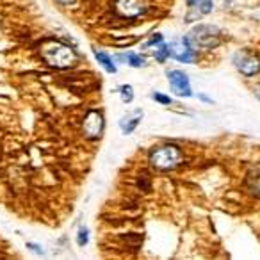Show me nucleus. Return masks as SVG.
<instances>
[{"instance_id":"1","label":"nucleus","mask_w":260,"mask_h":260,"mask_svg":"<svg viewBox=\"0 0 260 260\" xmlns=\"http://www.w3.org/2000/svg\"><path fill=\"white\" fill-rule=\"evenodd\" d=\"M150 160H152L153 168H157V170H173V168H177L182 162V152L177 146L166 145L157 148L152 153Z\"/></svg>"},{"instance_id":"2","label":"nucleus","mask_w":260,"mask_h":260,"mask_svg":"<svg viewBox=\"0 0 260 260\" xmlns=\"http://www.w3.org/2000/svg\"><path fill=\"white\" fill-rule=\"evenodd\" d=\"M187 41L196 48H214L219 45V29L212 25H198L191 30Z\"/></svg>"},{"instance_id":"3","label":"nucleus","mask_w":260,"mask_h":260,"mask_svg":"<svg viewBox=\"0 0 260 260\" xmlns=\"http://www.w3.org/2000/svg\"><path fill=\"white\" fill-rule=\"evenodd\" d=\"M234 62L242 75L251 77L260 72V57L255 52H249V50L237 52V55L234 57Z\"/></svg>"},{"instance_id":"4","label":"nucleus","mask_w":260,"mask_h":260,"mask_svg":"<svg viewBox=\"0 0 260 260\" xmlns=\"http://www.w3.org/2000/svg\"><path fill=\"white\" fill-rule=\"evenodd\" d=\"M168 50H170L171 57H175L180 62H192L196 59V52L192 50V45L187 41V38H185V40L173 41V43L168 47Z\"/></svg>"},{"instance_id":"5","label":"nucleus","mask_w":260,"mask_h":260,"mask_svg":"<svg viewBox=\"0 0 260 260\" xmlns=\"http://www.w3.org/2000/svg\"><path fill=\"white\" fill-rule=\"evenodd\" d=\"M168 79H170L171 89L178 94V96H191V84H189V77L185 75L184 72H178V70H173V72H168Z\"/></svg>"},{"instance_id":"6","label":"nucleus","mask_w":260,"mask_h":260,"mask_svg":"<svg viewBox=\"0 0 260 260\" xmlns=\"http://www.w3.org/2000/svg\"><path fill=\"white\" fill-rule=\"evenodd\" d=\"M84 132L87 138H96L102 132V116L98 112H89L84 123Z\"/></svg>"},{"instance_id":"7","label":"nucleus","mask_w":260,"mask_h":260,"mask_svg":"<svg viewBox=\"0 0 260 260\" xmlns=\"http://www.w3.org/2000/svg\"><path fill=\"white\" fill-rule=\"evenodd\" d=\"M141 118H143V112L141 111H134L132 114L121 118V121H119V126H121L123 134H130V132H134V128L139 125Z\"/></svg>"},{"instance_id":"8","label":"nucleus","mask_w":260,"mask_h":260,"mask_svg":"<svg viewBox=\"0 0 260 260\" xmlns=\"http://www.w3.org/2000/svg\"><path fill=\"white\" fill-rule=\"evenodd\" d=\"M94 57H96V61L100 62V64L104 66V68L107 70L109 73H116L114 62H112V59L109 57L107 54H104V52H96V54H94Z\"/></svg>"},{"instance_id":"9","label":"nucleus","mask_w":260,"mask_h":260,"mask_svg":"<svg viewBox=\"0 0 260 260\" xmlns=\"http://www.w3.org/2000/svg\"><path fill=\"white\" fill-rule=\"evenodd\" d=\"M187 4L191 8H198L202 15H207V13L212 11V0H187Z\"/></svg>"},{"instance_id":"10","label":"nucleus","mask_w":260,"mask_h":260,"mask_svg":"<svg viewBox=\"0 0 260 260\" xmlns=\"http://www.w3.org/2000/svg\"><path fill=\"white\" fill-rule=\"evenodd\" d=\"M125 59H126V61H128V64H130V66H134V68H141V66H145V59H143L141 55L128 54Z\"/></svg>"},{"instance_id":"11","label":"nucleus","mask_w":260,"mask_h":260,"mask_svg":"<svg viewBox=\"0 0 260 260\" xmlns=\"http://www.w3.org/2000/svg\"><path fill=\"white\" fill-rule=\"evenodd\" d=\"M121 100L125 102V104H130V102L134 100V89H132V86L121 87Z\"/></svg>"},{"instance_id":"12","label":"nucleus","mask_w":260,"mask_h":260,"mask_svg":"<svg viewBox=\"0 0 260 260\" xmlns=\"http://www.w3.org/2000/svg\"><path fill=\"white\" fill-rule=\"evenodd\" d=\"M249 185H251V191L255 192L256 196H260V171L255 175V178L249 180Z\"/></svg>"},{"instance_id":"13","label":"nucleus","mask_w":260,"mask_h":260,"mask_svg":"<svg viewBox=\"0 0 260 260\" xmlns=\"http://www.w3.org/2000/svg\"><path fill=\"white\" fill-rule=\"evenodd\" d=\"M155 57L157 61H164L166 57H170V50H168V47L164 43H160V48L155 52Z\"/></svg>"},{"instance_id":"14","label":"nucleus","mask_w":260,"mask_h":260,"mask_svg":"<svg viewBox=\"0 0 260 260\" xmlns=\"http://www.w3.org/2000/svg\"><path fill=\"white\" fill-rule=\"evenodd\" d=\"M87 235H89L87 228H80V230H79V246H86L87 244Z\"/></svg>"},{"instance_id":"15","label":"nucleus","mask_w":260,"mask_h":260,"mask_svg":"<svg viewBox=\"0 0 260 260\" xmlns=\"http://www.w3.org/2000/svg\"><path fill=\"white\" fill-rule=\"evenodd\" d=\"M153 100L160 102V104H166V105L171 104V98L166 96V94H162V93H153Z\"/></svg>"},{"instance_id":"16","label":"nucleus","mask_w":260,"mask_h":260,"mask_svg":"<svg viewBox=\"0 0 260 260\" xmlns=\"http://www.w3.org/2000/svg\"><path fill=\"white\" fill-rule=\"evenodd\" d=\"M258 96H260V87H258Z\"/></svg>"}]
</instances>
